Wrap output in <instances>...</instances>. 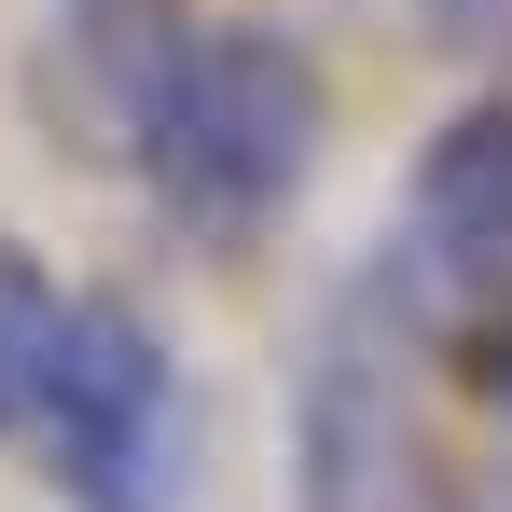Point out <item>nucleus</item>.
Listing matches in <instances>:
<instances>
[{
    "instance_id": "1",
    "label": "nucleus",
    "mask_w": 512,
    "mask_h": 512,
    "mask_svg": "<svg viewBox=\"0 0 512 512\" xmlns=\"http://www.w3.org/2000/svg\"><path fill=\"white\" fill-rule=\"evenodd\" d=\"M0 457L70 512H180L194 499V374L153 305L56 277L0 236Z\"/></svg>"
},
{
    "instance_id": "2",
    "label": "nucleus",
    "mask_w": 512,
    "mask_h": 512,
    "mask_svg": "<svg viewBox=\"0 0 512 512\" xmlns=\"http://www.w3.org/2000/svg\"><path fill=\"white\" fill-rule=\"evenodd\" d=\"M319 153H333V70H319V42L263 28V14H208L180 42L167 97L139 111L125 180H139V208L180 250H263L305 208Z\"/></svg>"
},
{
    "instance_id": "3",
    "label": "nucleus",
    "mask_w": 512,
    "mask_h": 512,
    "mask_svg": "<svg viewBox=\"0 0 512 512\" xmlns=\"http://www.w3.org/2000/svg\"><path fill=\"white\" fill-rule=\"evenodd\" d=\"M429 319L402 263H346L305 319L291 360V512H443V457H429Z\"/></svg>"
},
{
    "instance_id": "4",
    "label": "nucleus",
    "mask_w": 512,
    "mask_h": 512,
    "mask_svg": "<svg viewBox=\"0 0 512 512\" xmlns=\"http://www.w3.org/2000/svg\"><path fill=\"white\" fill-rule=\"evenodd\" d=\"M388 263H402V291H416L443 333L485 319V305H512V84L443 111V139H429L416 180H402Z\"/></svg>"
},
{
    "instance_id": "5",
    "label": "nucleus",
    "mask_w": 512,
    "mask_h": 512,
    "mask_svg": "<svg viewBox=\"0 0 512 512\" xmlns=\"http://www.w3.org/2000/svg\"><path fill=\"white\" fill-rule=\"evenodd\" d=\"M194 28H208L194 0H42V28H28V97H42V125H56V153L125 167V153H139V111L167 97V70H180Z\"/></svg>"
},
{
    "instance_id": "6",
    "label": "nucleus",
    "mask_w": 512,
    "mask_h": 512,
    "mask_svg": "<svg viewBox=\"0 0 512 512\" xmlns=\"http://www.w3.org/2000/svg\"><path fill=\"white\" fill-rule=\"evenodd\" d=\"M429 28H443L457 56H499V42H512V0H429Z\"/></svg>"
},
{
    "instance_id": "7",
    "label": "nucleus",
    "mask_w": 512,
    "mask_h": 512,
    "mask_svg": "<svg viewBox=\"0 0 512 512\" xmlns=\"http://www.w3.org/2000/svg\"><path fill=\"white\" fill-rule=\"evenodd\" d=\"M457 333L485 346V360H471V388H485V402L512 416V305H485V319H457Z\"/></svg>"
},
{
    "instance_id": "8",
    "label": "nucleus",
    "mask_w": 512,
    "mask_h": 512,
    "mask_svg": "<svg viewBox=\"0 0 512 512\" xmlns=\"http://www.w3.org/2000/svg\"><path fill=\"white\" fill-rule=\"evenodd\" d=\"M485 512H512V499H485Z\"/></svg>"
}]
</instances>
